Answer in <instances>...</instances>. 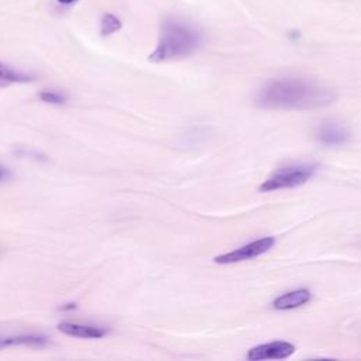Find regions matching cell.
I'll return each instance as SVG.
<instances>
[{
	"mask_svg": "<svg viewBox=\"0 0 361 361\" xmlns=\"http://www.w3.org/2000/svg\"><path fill=\"white\" fill-rule=\"evenodd\" d=\"M295 345L288 341H272L252 347L247 353V358L251 361L261 360H283L295 353Z\"/></svg>",
	"mask_w": 361,
	"mask_h": 361,
	"instance_id": "obj_6",
	"label": "cell"
},
{
	"mask_svg": "<svg viewBox=\"0 0 361 361\" xmlns=\"http://www.w3.org/2000/svg\"><path fill=\"white\" fill-rule=\"evenodd\" d=\"M32 76L17 71L0 61V86H8L13 83H27L31 82Z\"/></svg>",
	"mask_w": 361,
	"mask_h": 361,
	"instance_id": "obj_10",
	"label": "cell"
},
{
	"mask_svg": "<svg viewBox=\"0 0 361 361\" xmlns=\"http://www.w3.org/2000/svg\"><path fill=\"white\" fill-rule=\"evenodd\" d=\"M317 166L313 164H298L279 168L269 178H267L261 186L259 192H274L279 189L298 188L306 183L316 172Z\"/></svg>",
	"mask_w": 361,
	"mask_h": 361,
	"instance_id": "obj_3",
	"label": "cell"
},
{
	"mask_svg": "<svg viewBox=\"0 0 361 361\" xmlns=\"http://www.w3.org/2000/svg\"><path fill=\"white\" fill-rule=\"evenodd\" d=\"M275 244V238L274 237H262L259 240L251 241L245 245H241L237 250H233L230 252L217 255L213 258V261L216 264H235V262H241V261H247V259H252L258 255H262L264 252L269 251Z\"/></svg>",
	"mask_w": 361,
	"mask_h": 361,
	"instance_id": "obj_4",
	"label": "cell"
},
{
	"mask_svg": "<svg viewBox=\"0 0 361 361\" xmlns=\"http://www.w3.org/2000/svg\"><path fill=\"white\" fill-rule=\"evenodd\" d=\"M38 97L44 103H49V104H63L66 102L65 94H62L59 92H54V90H42L38 93Z\"/></svg>",
	"mask_w": 361,
	"mask_h": 361,
	"instance_id": "obj_12",
	"label": "cell"
},
{
	"mask_svg": "<svg viewBox=\"0 0 361 361\" xmlns=\"http://www.w3.org/2000/svg\"><path fill=\"white\" fill-rule=\"evenodd\" d=\"M310 298L312 295L307 289H296L278 296L272 302V306L276 310H290V309H296L306 305L310 300Z\"/></svg>",
	"mask_w": 361,
	"mask_h": 361,
	"instance_id": "obj_9",
	"label": "cell"
},
{
	"mask_svg": "<svg viewBox=\"0 0 361 361\" xmlns=\"http://www.w3.org/2000/svg\"><path fill=\"white\" fill-rule=\"evenodd\" d=\"M58 330L66 336L79 338H100L107 334V330L93 324H82L72 322H62L58 324Z\"/></svg>",
	"mask_w": 361,
	"mask_h": 361,
	"instance_id": "obj_8",
	"label": "cell"
},
{
	"mask_svg": "<svg viewBox=\"0 0 361 361\" xmlns=\"http://www.w3.org/2000/svg\"><path fill=\"white\" fill-rule=\"evenodd\" d=\"M8 178H11V171L3 165H0V182L7 180Z\"/></svg>",
	"mask_w": 361,
	"mask_h": 361,
	"instance_id": "obj_13",
	"label": "cell"
},
{
	"mask_svg": "<svg viewBox=\"0 0 361 361\" xmlns=\"http://www.w3.org/2000/svg\"><path fill=\"white\" fill-rule=\"evenodd\" d=\"M348 128L337 120H326L316 128V138L326 147H338L350 140Z\"/></svg>",
	"mask_w": 361,
	"mask_h": 361,
	"instance_id": "obj_5",
	"label": "cell"
},
{
	"mask_svg": "<svg viewBox=\"0 0 361 361\" xmlns=\"http://www.w3.org/2000/svg\"><path fill=\"white\" fill-rule=\"evenodd\" d=\"M121 28V21L111 13H106L100 20V35L109 37Z\"/></svg>",
	"mask_w": 361,
	"mask_h": 361,
	"instance_id": "obj_11",
	"label": "cell"
},
{
	"mask_svg": "<svg viewBox=\"0 0 361 361\" xmlns=\"http://www.w3.org/2000/svg\"><path fill=\"white\" fill-rule=\"evenodd\" d=\"M334 99L333 90L300 78L271 80L255 94V103L264 109H316L330 104Z\"/></svg>",
	"mask_w": 361,
	"mask_h": 361,
	"instance_id": "obj_1",
	"label": "cell"
},
{
	"mask_svg": "<svg viewBox=\"0 0 361 361\" xmlns=\"http://www.w3.org/2000/svg\"><path fill=\"white\" fill-rule=\"evenodd\" d=\"M58 3H61V4H72V3H75L76 0H56Z\"/></svg>",
	"mask_w": 361,
	"mask_h": 361,
	"instance_id": "obj_14",
	"label": "cell"
},
{
	"mask_svg": "<svg viewBox=\"0 0 361 361\" xmlns=\"http://www.w3.org/2000/svg\"><path fill=\"white\" fill-rule=\"evenodd\" d=\"M200 45V34L186 23L168 20L161 30L159 41L149 54L151 62H164L183 58L195 52Z\"/></svg>",
	"mask_w": 361,
	"mask_h": 361,
	"instance_id": "obj_2",
	"label": "cell"
},
{
	"mask_svg": "<svg viewBox=\"0 0 361 361\" xmlns=\"http://www.w3.org/2000/svg\"><path fill=\"white\" fill-rule=\"evenodd\" d=\"M49 344V340L44 334L38 333H24V334H10L0 337V350L25 345V347H45Z\"/></svg>",
	"mask_w": 361,
	"mask_h": 361,
	"instance_id": "obj_7",
	"label": "cell"
}]
</instances>
